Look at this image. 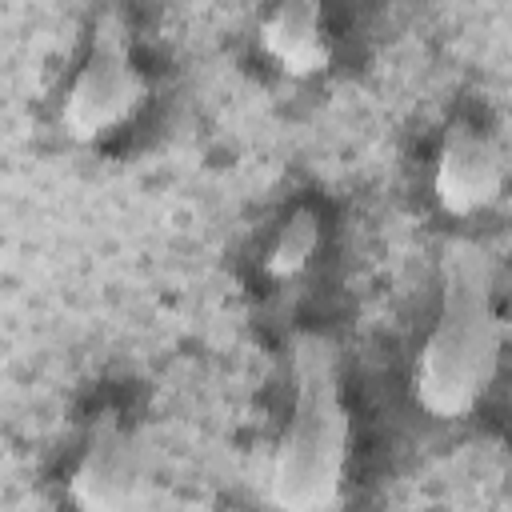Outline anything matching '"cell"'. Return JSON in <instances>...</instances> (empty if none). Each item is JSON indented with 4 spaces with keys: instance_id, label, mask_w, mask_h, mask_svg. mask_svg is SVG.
I'll return each instance as SVG.
<instances>
[{
    "instance_id": "cell-1",
    "label": "cell",
    "mask_w": 512,
    "mask_h": 512,
    "mask_svg": "<svg viewBox=\"0 0 512 512\" xmlns=\"http://www.w3.org/2000/svg\"><path fill=\"white\" fill-rule=\"evenodd\" d=\"M500 368V312L492 260L472 240H452L440 260V308L412 368V400L432 420H464Z\"/></svg>"
},
{
    "instance_id": "cell-2",
    "label": "cell",
    "mask_w": 512,
    "mask_h": 512,
    "mask_svg": "<svg viewBox=\"0 0 512 512\" xmlns=\"http://www.w3.org/2000/svg\"><path fill=\"white\" fill-rule=\"evenodd\" d=\"M348 408L336 348L320 332L292 336V412L268 456L264 496L272 512H340L348 476Z\"/></svg>"
},
{
    "instance_id": "cell-3",
    "label": "cell",
    "mask_w": 512,
    "mask_h": 512,
    "mask_svg": "<svg viewBox=\"0 0 512 512\" xmlns=\"http://www.w3.org/2000/svg\"><path fill=\"white\" fill-rule=\"evenodd\" d=\"M148 96V84L132 60L128 48V24L116 12H104L92 28L88 56L72 72L60 104V128L64 136L92 144L124 128Z\"/></svg>"
},
{
    "instance_id": "cell-4",
    "label": "cell",
    "mask_w": 512,
    "mask_h": 512,
    "mask_svg": "<svg viewBox=\"0 0 512 512\" xmlns=\"http://www.w3.org/2000/svg\"><path fill=\"white\" fill-rule=\"evenodd\" d=\"M72 512H152L156 476L148 440L120 416H100L68 472Z\"/></svg>"
},
{
    "instance_id": "cell-5",
    "label": "cell",
    "mask_w": 512,
    "mask_h": 512,
    "mask_svg": "<svg viewBox=\"0 0 512 512\" xmlns=\"http://www.w3.org/2000/svg\"><path fill=\"white\" fill-rule=\"evenodd\" d=\"M504 148L476 124H452L432 160V200L444 216L468 220L488 212L504 192Z\"/></svg>"
},
{
    "instance_id": "cell-6",
    "label": "cell",
    "mask_w": 512,
    "mask_h": 512,
    "mask_svg": "<svg viewBox=\"0 0 512 512\" xmlns=\"http://www.w3.org/2000/svg\"><path fill=\"white\" fill-rule=\"evenodd\" d=\"M260 52L284 76H316L328 68V32L316 4H276L260 20Z\"/></svg>"
},
{
    "instance_id": "cell-7",
    "label": "cell",
    "mask_w": 512,
    "mask_h": 512,
    "mask_svg": "<svg viewBox=\"0 0 512 512\" xmlns=\"http://www.w3.org/2000/svg\"><path fill=\"white\" fill-rule=\"evenodd\" d=\"M316 248H320V224H316V216L308 208H296L276 228V236H272V244L264 252V272L272 280H296L312 264Z\"/></svg>"
}]
</instances>
